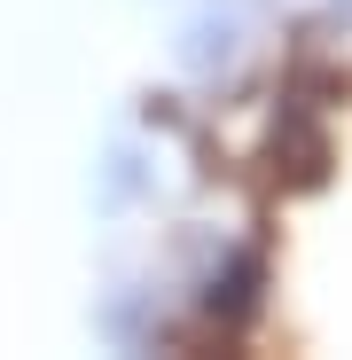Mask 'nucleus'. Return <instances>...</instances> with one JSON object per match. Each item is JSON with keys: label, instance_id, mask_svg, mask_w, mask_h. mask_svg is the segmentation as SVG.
Instances as JSON below:
<instances>
[{"label": "nucleus", "instance_id": "nucleus-1", "mask_svg": "<svg viewBox=\"0 0 352 360\" xmlns=\"http://www.w3.org/2000/svg\"><path fill=\"white\" fill-rule=\"evenodd\" d=\"M181 71L188 79H204V86H219L235 63L251 55V0H196V8L181 16Z\"/></svg>", "mask_w": 352, "mask_h": 360}, {"label": "nucleus", "instance_id": "nucleus-2", "mask_svg": "<svg viewBox=\"0 0 352 360\" xmlns=\"http://www.w3.org/2000/svg\"><path fill=\"white\" fill-rule=\"evenodd\" d=\"M266 165H274L282 188H321V180H329V126H321V102H306V94L282 102L274 134H266Z\"/></svg>", "mask_w": 352, "mask_h": 360}, {"label": "nucleus", "instance_id": "nucleus-3", "mask_svg": "<svg viewBox=\"0 0 352 360\" xmlns=\"http://www.w3.org/2000/svg\"><path fill=\"white\" fill-rule=\"evenodd\" d=\"M259 282H266V259H259V251H227V259L204 274V297H196L204 321H211L219 337H235V329L259 314Z\"/></svg>", "mask_w": 352, "mask_h": 360}, {"label": "nucleus", "instance_id": "nucleus-4", "mask_svg": "<svg viewBox=\"0 0 352 360\" xmlns=\"http://www.w3.org/2000/svg\"><path fill=\"white\" fill-rule=\"evenodd\" d=\"M141 188H149L141 141H133V134H117V141L102 149V165H94V196H102V212H126V204H133Z\"/></svg>", "mask_w": 352, "mask_h": 360}]
</instances>
